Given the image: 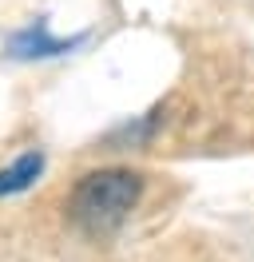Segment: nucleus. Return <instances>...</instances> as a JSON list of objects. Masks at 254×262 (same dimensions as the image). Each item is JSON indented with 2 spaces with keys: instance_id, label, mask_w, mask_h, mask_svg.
I'll return each mask as SVG.
<instances>
[{
  "instance_id": "obj_1",
  "label": "nucleus",
  "mask_w": 254,
  "mask_h": 262,
  "mask_svg": "<svg viewBox=\"0 0 254 262\" xmlns=\"http://www.w3.org/2000/svg\"><path fill=\"white\" fill-rule=\"evenodd\" d=\"M143 179L135 171H92L76 183V191L68 199V214L83 234H111L123 223L131 207L139 203Z\"/></svg>"
},
{
  "instance_id": "obj_3",
  "label": "nucleus",
  "mask_w": 254,
  "mask_h": 262,
  "mask_svg": "<svg viewBox=\"0 0 254 262\" xmlns=\"http://www.w3.org/2000/svg\"><path fill=\"white\" fill-rule=\"evenodd\" d=\"M44 171V155L40 151H28V155H20L8 171H0V195H16V191H24L36 183V175Z\"/></svg>"
},
{
  "instance_id": "obj_2",
  "label": "nucleus",
  "mask_w": 254,
  "mask_h": 262,
  "mask_svg": "<svg viewBox=\"0 0 254 262\" xmlns=\"http://www.w3.org/2000/svg\"><path fill=\"white\" fill-rule=\"evenodd\" d=\"M83 40V36H72V40H52L44 28V20L36 24V28H28V32H20L12 36V56H20V60H32V56H60V52H72Z\"/></svg>"
}]
</instances>
